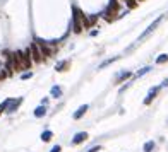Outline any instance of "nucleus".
I'll return each instance as SVG.
<instances>
[{"instance_id":"nucleus-4","label":"nucleus","mask_w":168,"mask_h":152,"mask_svg":"<svg viewBox=\"0 0 168 152\" xmlns=\"http://www.w3.org/2000/svg\"><path fill=\"white\" fill-rule=\"evenodd\" d=\"M86 140H87V133H86V132H77L74 137H72L71 145H79V144L86 142Z\"/></svg>"},{"instance_id":"nucleus-6","label":"nucleus","mask_w":168,"mask_h":152,"mask_svg":"<svg viewBox=\"0 0 168 152\" xmlns=\"http://www.w3.org/2000/svg\"><path fill=\"white\" fill-rule=\"evenodd\" d=\"M87 110H89V106H87V104H82V106H79V108H77V111H74L72 118H74V120H81L84 115H86V111H87Z\"/></svg>"},{"instance_id":"nucleus-22","label":"nucleus","mask_w":168,"mask_h":152,"mask_svg":"<svg viewBox=\"0 0 168 152\" xmlns=\"http://www.w3.org/2000/svg\"><path fill=\"white\" fill-rule=\"evenodd\" d=\"M166 86H168V79H165V81L161 82V87H166Z\"/></svg>"},{"instance_id":"nucleus-15","label":"nucleus","mask_w":168,"mask_h":152,"mask_svg":"<svg viewBox=\"0 0 168 152\" xmlns=\"http://www.w3.org/2000/svg\"><path fill=\"white\" fill-rule=\"evenodd\" d=\"M10 101H12V99H10V97H7V99L3 101V103H0V115H2V113H5V111H7V108H9Z\"/></svg>"},{"instance_id":"nucleus-21","label":"nucleus","mask_w":168,"mask_h":152,"mask_svg":"<svg viewBox=\"0 0 168 152\" xmlns=\"http://www.w3.org/2000/svg\"><path fill=\"white\" fill-rule=\"evenodd\" d=\"M98 32H100V31H98V29H93V31L89 32V34H91V36H98Z\"/></svg>"},{"instance_id":"nucleus-19","label":"nucleus","mask_w":168,"mask_h":152,"mask_svg":"<svg viewBox=\"0 0 168 152\" xmlns=\"http://www.w3.org/2000/svg\"><path fill=\"white\" fill-rule=\"evenodd\" d=\"M100 150H101L100 145H93L91 149H87V152H100Z\"/></svg>"},{"instance_id":"nucleus-12","label":"nucleus","mask_w":168,"mask_h":152,"mask_svg":"<svg viewBox=\"0 0 168 152\" xmlns=\"http://www.w3.org/2000/svg\"><path fill=\"white\" fill-rule=\"evenodd\" d=\"M62 92H64V91H62L60 86H53V87L50 89V96L55 97V99H60V97H62Z\"/></svg>"},{"instance_id":"nucleus-23","label":"nucleus","mask_w":168,"mask_h":152,"mask_svg":"<svg viewBox=\"0 0 168 152\" xmlns=\"http://www.w3.org/2000/svg\"><path fill=\"white\" fill-rule=\"evenodd\" d=\"M41 104H43V106H46V104H48V97H45V99L41 101Z\"/></svg>"},{"instance_id":"nucleus-2","label":"nucleus","mask_w":168,"mask_h":152,"mask_svg":"<svg viewBox=\"0 0 168 152\" xmlns=\"http://www.w3.org/2000/svg\"><path fill=\"white\" fill-rule=\"evenodd\" d=\"M29 50H31V58H33V61H36V63H41V61H43V53H41V50H39V46L36 45V43H33V45L29 46Z\"/></svg>"},{"instance_id":"nucleus-10","label":"nucleus","mask_w":168,"mask_h":152,"mask_svg":"<svg viewBox=\"0 0 168 152\" xmlns=\"http://www.w3.org/2000/svg\"><path fill=\"white\" fill-rule=\"evenodd\" d=\"M46 113H48V110H46V106H43V104H39L38 108H34V116H36V118L46 116Z\"/></svg>"},{"instance_id":"nucleus-3","label":"nucleus","mask_w":168,"mask_h":152,"mask_svg":"<svg viewBox=\"0 0 168 152\" xmlns=\"http://www.w3.org/2000/svg\"><path fill=\"white\" fill-rule=\"evenodd\" d=\"M132 79V72H129V70H122L118 75L115 77V84L117 86H120L122 82H125V81H130Z\"/></svg>"},{"instance_id":"nucleus-13","label":"nucleus","mask_w":168,"mask_h":152,"mask_svg":"<svg viewBox=\"0 0 168 152\" xmlns=\"http://www.w3.org/2000/svg\"><path fill=\"white\" fill-rule=\"evenodd\" d=\"M155 147H156L155 140H148V142L144 144V147H142V150H144V152H153V150H155Z\"/></svg>"},{"instance_id":"nucleus-1","label":"nucleus","mask_w":168,"mask_h":152,"mask_svg":"<svg viewBox=\"0 0 168 152\" xmlns=\"http://www.w3.org/2000/svg\"><path fill=\"white\" fill-rule=\"evenodd\" d=\"M163 19H165V14H161V16H160V17H156V19H155V21H153V22H151V24H149V26H148V27H146V29H144V31H142V34H141V36H139V38H137V39H136V43H134V45H132V46H129V48H127V51H130V50H134V48H136V46H137V45H139V43H142V41H144V39H146V38H148V36H149V34H151V32H153V31H156V27H158V26H160V24H161V21H163Z\"/></svg>"},{"instance_id":"nucleus-11","label":"nucleus","mask_w":168,"mask_h":152,"mask_svg":"<svg viewBox=\"0 0 168 152\" xmlns=\"http://www.w3.org/2000/svg\"><path fill=\"white\" fill-rule=\"evenodd\" d=\"M69 65H71V60H60V61H57L55 70H57V72H64V70H67Z\"/></svg>"},{"instance_id":"nucleus-16","label":"nucleus","mask_w":168,"mask_h":152,"mask_svg":"<svg viewBox=\"0 0 168 152\" xmlns=\"http://www.w3.org/2000/svg\"><path fill=\"white\" fill-rule=\"evenodd\" d=\"M156 65H161V63H166V61H168V55H166V53H161V55H160V56H156Z\"/></svg>"},{"instance_id":"nucleus-5","label":"nucleus","mask_w":168,"mask_h":152,"mask_svg":"<svg viewBox=\"0 0 168 152\" xmlns=\"http://www.w3.org/2000/svg\"><path fill=\"white\" fill-rule=\"evenodd\" d=\"M160 89H161V86H155V87H151V89H149V91H148V97L144 99V104H151V101L155 99L156 96H158Z\"/></svg>"},{"instance_id":"nucleus-7","label":"nucleus","mask_w":168,"mask_h":152,"mask_svg":"<svg viewBox=\"0 0 168 152\" xmlns=\"http://www.w3.org/2000/svg\"><path fill=\"white\" fill-rule=\"evenodd\" d=\"M23 103V97H17V99H12L10 101V104H9V108H7V111L5 113H9V115H12L14 111L17 110V108H19V104Z\"/></svg>"},{"instance_id":"nucleus-8","label":"nucleus","mask_w":168,"mask_h":152,"mask_svg":"<svg viewBox=\"0 0 168 152\" xmlns=\"http://www.w3.org/2000/svg\"><path fill=\"white\" fill-rule=\"evenodd\" d=\"M117 60H120V55H117V56H112V58H107V60H103L100 65H98V70H103V68H107L108 65L115 63Z\"/></svg>"},{"instance_id":"nucleus-20","label":"nucleus","mask_w":168,"mask_h":152,"mask_svg":"<svg viewBox=\"0 0 168 152\" xmlns=\"http://www.w3.org/2000/svg\"><path fill=\"white\" fill-rule=\"evenodd\" d=\"M60 150H62V147H60V145H53L50 152H60Z\"/></svg>"},{"instance_id":"nucleus-14","label":"nucleus","mask_w":168,"mask_h":152,"mask_svg":"<svg viewBox=\"0 0 168 152\" xmlns=\"http://www.w3.org/2000/svg\"><path fill=\"white\" fill-rule=\"evenodd\" d=\"M52 139H53V132H52V130H45V132L41 133V140H43V142H50Z\"/></svg>"},{"instance_id":"nucleus-17","label":"nucleus","mask_w":168,"mask_h":152,"mask_svg":"<svg viewBox=\"0 0 168 152\" xmlns=\"http://www.w3.org/2000/svg\"><path fill=\"white\" fill-rule=\"evenodd\" d=\"M123 3H125V5H127V9H136V7H137V0H125V2H123Z\"/></svg>"},{"instance_id":"nucleus-18","label":"nucleus","mask_w":168,"mask_h":152,"mask_svg":"<svg viewBox=\"0 0 168 152\" xmlns=\"http://www.w3.org/2000/svg\"><path fill=\"white\" fill-rule=\"evenodd\" d=\"M33 77V72H24L23 75H21V79H23V81H28V79H31Z\"/></svg>"},{"instance_id":"nucleus-24","label":"nucleus","mask_w":168,"mask_h":152,"mask_svg":"<svg viewBox=\"0 0 168 152\" xmlns=\"http://www.w3.org/2000/svg\"><path fill=\"white\" fill-rule=\"evenodd\" d=\"M139 2H142V0H137V3H139Z\"/></svg>"},{"instance_id":"nucleus-9","label":"nucleus","mask_w":168,"mask_h":152,"mask_svg":"<svg viewBox=\"0 0 168 152\" xmlns=\"http://www.w3.org/2000/svg\"><path fill=\"white\" fill-rule=\"evenodd\" d=\"M153 70V67L151 65H146V67H142L141 70H137L136 74L132 75V79H139V77H142V75H146V74H149V72Z\"/></svg>"}]
</instances>
